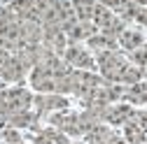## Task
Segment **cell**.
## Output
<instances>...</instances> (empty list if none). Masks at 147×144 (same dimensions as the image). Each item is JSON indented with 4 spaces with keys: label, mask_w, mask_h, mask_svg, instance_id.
<instances>
[{
    "label": "cell",
    "mask_w": 147,
    "mask_h": 144,
    "mask_svg": "<svg viewBox=\"0 0 147 144\" xmlns=\"http://www.w3.org/2000/svg\"><path fill=\"white\" fill-rule=\"evenodd\" d=\"M98 70H100V77L110 84H121V75L128 65V61L121 56L119 51H103L98 53V61H96Z\"/></svg>",
    "instance_id": "6da1fadb"
},
{
    "label": "cell",
    "mask_w": 147,
    "mask_h": 144,
    "mask_svg": "<svg viewBox=\"0 0 147 144\" xmlns=\"http://www.w3.org/2000/svg\"><path fill=\"white\" fill-rule=\"evenodd\" d=\"M94 23H96V28L100 33L112 35V37H119V35L126 30V21H121L112 9L100 5V3L96 5V12H94Z\"/></svg>",
    "instance_id": "7a4b0ae2"
},
{
    "label": "cell",
    "mask_w": 147,
    "mask_h": 144,
    "mask_svg": "<svg viewBox=\"0 0 147 144\" xmlns=\"http://www.w3.org/2000/svg\"><path fill=\"white\" fill-rule=\"evenodd\" d=\"M63 61L70 65V67H75V70H96L98 65H96V61L91 58V53L84 49V47H80V44H68L65 47V51H63Z\"/></svg>",
    "instance_id": "3957f363"
},
{
    "label": "cell",
    "mask_w": 147,
    "mask_h": 144,
    "mask_svg": "<svg viewBox=\"0 0 147 144\" xmlns=\"http://www.w3.org/2000/svg\"><path fill=\"white\" fill-rule=\"evenodd\" d=\"M33 105V95L26 88H9L5 91V107H7V116L14 112H28Z\"/></svg>",
    "instance_id": "277c9868"
},
{
    "label": "cell",
    "mask_w": 147,
    "mask_h": 144,
    "mask_svg": "<svg viewBox=\"0 0 147 144\" xmlns=\"http://www.w3.org/2000/svg\"><path fill=\"white\" fill-rule=\"evenodd\" d=\"M49 123L54 125V128H59L61 133L65 135H72V137H77L82 135V128H80V116L77 114H72V112H56V114H51L49 116Z\"/></svg>",
    "instance_id": "5b68a950"
},
{
    "label": "cell",
    "mask_w": 147,
    "mask_h": 144,
    "mask_svg": "<svg viewBox=\"0 0 147 144\" xmlns=\"http://www.w3.org/2000/svg\"><path fill=\"white\" fill-rule=\"evenodd\" d=\"M136 116V109L128 102H115V105H107L105 112H103V121L110 125H124L126 121H131Z\"/></svg>",
    "instance_id": "8992f818"
},
{
    "label": "cell",
    "mask_w": 147,
    "mask_h": 144,
    "mask_svg": "<svg viewBox=\"0 0 147 144\" xmlns=\"http://www.w3.org/2000/svg\"><path fill=\"white\" fill-rule=\"evenodd\" d=\"M33 105L38 107V114H47V112H63L68 109V100L61 93H40L33 98Z\"/></svg>",
    "instance_id": "52a82bcc"
},
{
    "label": "cell",
    "mask_w": 147,
    "mask_h": 144,
    "mask_svg": "<svg viewBox=\"0 0 147 144\" xmlns=\"http://www.w3.org/2000/svg\"><path fill=\"white\" fill-rule=\"evenodd\" d=\"M65 37H68V44H80L82 40H89V37H94V35L98 33L96 23L94 21H72L65 30Z\"/></svg>",
    "instance_id": "ba28073f"
},
{
    "label": "cell",
    "mask_w": 147,
    "mask_h": 144,
    "mask_svg": "<svg viewBox=\"0 0 147 144\" xmlns=\"http://www.w3.org/2000/svg\"><path fill=\"white\" fill-rule=\"evenodd\" d=\"M42 44L49 47L54 53H59V56H63V51L68 47V37L61 26H42Z\"/></svg>",
    "instance_id": "9c48e42d"
},
{
    "label": "cell",
    "mask_w": 147,
    "mask_h": 144,
    "mask_svg": "<svg viewBox=\"0 0 147 144\" xmlns=\"http://www.w3.org/2000/svg\"><path fill=\"white\" fill-rule=\"evenodd\" d=\"M30 84L35 91L40 93H56V77L49 70H45L42 65H35L30 72Z\"/></svg>",
    "instance_id": "30bf717a"
},
{
    "label": "cell",
    "mask_w": 147,
    "mask_h": 144,
    "mask_svg": "<svg viewBox=\"0 0 147 144\" xmlns=\"http://www.w3.org/2000/svg\"><path fill=\"white\" fill-rule=\"evenodd\" d=\"M26 67L19 63V58L12 53V58L5 63V65H0V79H3L5 84H16V81H21L24 75H26Z\"/></svg>",
    "instance_id": "8fae6325"
},
{
    "label": "cell",
    "mask_w": 147,
    "mask_h": 144,
    "mask_svg": "<svg viewBox=\"0 0 147 144\" xmlns=\"http://www.w3.org/2000/svg\"><path fill=\"white\" fill-rule=\"evenodd\" d=\"M86 44H89V49H91V51L103 53V51H117L119 40H117V37H112V35H105V33H96L94 37H89V40H86Z\"/></svg>",
    "instance_id": "7c38bea8"
},
{
    "label": "cell",
    "mask_w": 147,
    "mask_h": 144,
    "mask_svg": "<svg viewBox=\"0 0 147 144\" xmlns=\"http://www.w3.org/2000/svg\"><path fill=\"white\" fill-rule=\"evenodd\" d=\"M124 139L128 144H145L147 142V130L136 121V116L124 123Z\"/></svg>",
    "instance_id": "4fadbf2b"
},
{
    "label": "cell",
    "mask_w": 147,
    "mask_h": 144,
    "mask_svg": "<svg viewBox=\"0 0 147 144\" xmlns=\"http://www.w3.org/2000/svg\"><path fill=\"white\" fill-rule=\"evenodd\" d=\"M42 23L38 21H21V37L26 44H40L42 42Z\"/></svg>",
    "instance_id": "5bb4252c"
},
{
    "label": "cell",
    "mask_w": 147,
    "mask_h": 144,
    "mask_svg": "<svg viewBox=\"0 0 147 144\" xmlns=\"http://www.w3.org/2000/svg\"><path fill=\"white\" fill-rule=\"evenodd\" d=\"M5 121L12 125V128H35V125H38V116H35L30 109L28 112H14Z\"/></svg>",
    "instance_id": "9a60e30c"
},
{
    "label": "cell",
    "mask_w": 147,
    "mask_h": 144,
    "mask_svg": "<svg viewBox=\"0 0 147 144\" xmlns=\"http://www.w3.org/2000/svg\"><path fill=\"white\" fill-rule=\"evenodd\" d=\"M124 100L128 105H147V84H133V86H126V93Z\"/></svg>",
    "instance_id": "2e32d148"
},
{
    "label": "cell",
    "mask_w": 147,
    "mask_h": 144,
    "mask_svg": "<svg viewBox=\"0 0 147 144\" xmlns=\"http://www.w3.org/2000/svg\"><path fill=\"white\" fill-rule=\"evenodd\" d=\"M96 0H72V9H75L80 21H94V12H96Z\"/></svg>",
    "instance_id": "e0dca14e"
},
{
    "label": "cell",
    "mask_w": 147,
    "mask_h": 144,
    "mask_svg": "<svg viewBox=\"0 0 147 144\" xmlns=\"http://www.w3.org/2000/svg\"><path fill=\"white\" fill-rule=\"evenodd\" d=\"M117 40H119L121 49H126V51H136L138 47H142V44H145V37H142L138 30H124Z\"/></svg>",
    "instance_id": "ac0fdd59"
},
{
    "label": "cell",
    "mask_w": 147,
    "mask_h": 144,
    "mask_svg": "<svg viewBox=\"0 0 147 144\" xmlns=\"http://www.w3.org/2000/svg\"><path fill=\"white\" fill-rule=\"evenodd\" d=\"M112 135H115L112 128H107V125L100 123V125H96L94 130H89V133L84 135V139H86V144H107Z\"/></svg>",
    "instance_id": "d6986e66"
},
{
    "label": "cell",
    "mask_w": 147,
    "mask_h": 144,
    "mask_svg": "<svg viewBox=\"0 0 147 144\" xmlns=\"http://www.w3.org/2000/svg\"><path fill=\"white\" fill-rule=\"evenodd\" d=\"M38 137H40L42 142H47V144H70V142H68V135L61 133L59 128H45Z\"/></svg>",
    "instance_id": "ffe728a7"
},
{
    "label": "cell",
    "mask_w": 147,
    "mask_h": 144,
    "mask_svg": "<svg viewBox=\"0 0 147 144\" xmlns=\"http://www.w3.org/2000/svg\"><path fill=\"white\" fill-rule=\"evenodd\" d=\"M140 79H142V67L136 65V63H128L126 70H124V75H121V84L133 86V84H138Z\"/></svg>",
    "instance_id": "44dd1931"
},
{
    "label": "cell",
    "mask_w": 147,
    "mask_h": 144,
    "mask_svg": "<svg viewBox=\"0 0 147 144\" xmlns=\"http://www.w3.org/2000/svg\"><path fill=\"white\" fill-rule=\"evenodd\" d=\"M131 61L140 67H147V42L142 47H138L136 51H131Z\"/></svg>",
    "instance_id": "7402d4cb"
},
{
    "label": "cell",
    "mask_w": 147,
    "mask_h": 144,
    "mask_svg": "<svg viewBox=\"0 0 147 144\" xmlns=\"http://www.w3.org/2000/svg\"><path fill=\"white\" fill-rule=\"evenodd\" d=\"M0 137H3V142H5V144H19V142H21L19 130H16V128H12V125H9V128H5L3 133H0Z\"/></svg>",
    "instance_id": "603a6c76"
},
{
    "label": "cell",
    "mask_w": 147,
    "mask_h": 144,
    "mask_svg": "<svg viewBox=\"0 0 147 144\" xmlns=\"http://www.w3.org/2000/svg\"><path fill=\"white\" fill-rule=\"evenodd\" d=\"M126 3H128V0H100V5L110 7V9L115 12V14H117V12H119V9H121V7L126 5Z\"/></svg>",
    "instance_id": "cb8c5ba5"
},
{
    "label": "cell",
    "mask_w": 147,
    "mask_h": 144,
    "mask_svg": "<svg viewBox=\"0 0 147 144\" xmlns=\"http://www.w3.org/2000/svg\"><path fill=\"white\" fill-rule=\"evenodd\" d=\"M136 121L142 125V128L147 130V109H142V112H136Z\"/></svg>",
    "instance_id": "d4e9b609"
},
{
    "label": "cell",
    "mask_w": 147,
    "mask_h": 144,
    "mask_svg": "<svg viewBox=\"0 0 147 144\" xmlns=\"http://www.w3.org/2000/svg\"><path fill=\"white\" fill-rule=\"evenodd\" d=\"M9 58H12V51H7V49H3V47H0V65H5Z\"/></svg>",
    "instance_id": "484cf974"
},
{
    "label": "cell",
    "mask_w": 147,
    "mask_h": 144,
    "mask_svg": "<svg viewBox=\"0 0 147 144\" xmlns=\"http://www.w3.org/2000/svg\"><path fill=\"white\" fill-rule=\"evenodd\" d=\"M136 21H140L142 26H147V7H140V14H138Z\"/></svg>",
    "instance_id": "4316f807"
},
{
    "label": "cell",
    "mask_w": 147,
    "mask_h": 144,
    "mask_svg": "<svg viewBox=\"0 0 147 144\" xmlns=\"http://www.w3.org/2000/svg\"><path fill=\"white\" fill-rule=\"evenodd\" d=\"M142 77H145V79H147V67H142Z\"/></svg>",
    "instance_id": "83f0119b"
},
{
    "label": "cell",
    "mask_w": 147,
    "mask_h": 144,
    "mask_svg": "<svg viewBox=\"0 0 147 144\" xmlns=\"http://www.w3.org/2000/svg\"><path fill=\"white\" fill-rule=\"evenodd\" d=\"M19 144H26V142H24V139H21V142H19Z\"/></svg>",
    "instance_id": "f1b7e54d"
},
{
    "label": "cell",
    "mask_w": 147,
    "mask_h": 144,
    "mask_svg": "<svg viewBox=\"0 0 147 144\" xmlns=\"http://www.w3.org/2000/svg\"><path fill=\"white\" fill-rule=\"evenodd\" d=\"M75 144H82V142H75Z\"/></svg>",
    "instance_id": "f546056e"
}]
</instances>
